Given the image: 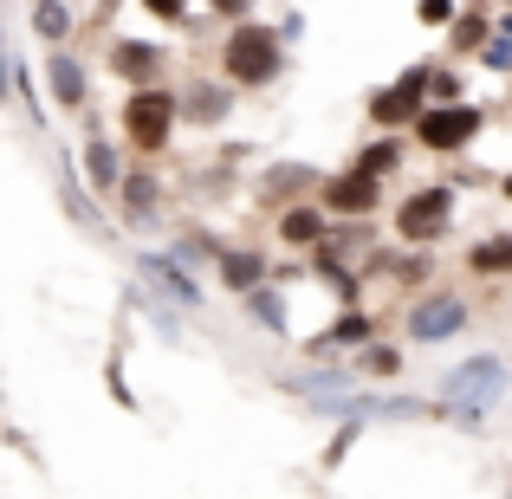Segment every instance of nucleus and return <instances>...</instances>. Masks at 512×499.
<instances>
[{"instance_id":"nucleus-28","label":"nucleus","mask_w":512,"mask_h":499,"mask_svg":"<svg viewBox=\"0 0 512 499\" xmlns=\"http://www.w3.org/2000/svg\"><path fill=\"white\" fill-rule=\"evenodd\" d=\"M208 7L221 13V20H234V26H240V20H253V0H208Z\"/></svg>"},{"instance_id":"nucleus-30","label":"nucleus","mask_w":512,"mask_h":499,"mask_svg":"<svg viewBox=\"0 0 512 499\" xmlns=\"http://www.w3.org/2000/svg\"><path fill=\"white\" fill-rule=\"evenodd\" d=\"M435 104H461V78L454 72H435Z\"/></svg>"},{"instance_id":"nucleus-21","label":"nucleus","mask_w":512,"mask_h":499,"mask_svg":"<svg viewBox=\"0 0 512 499\" xmlns=\"http://www.w3.org/2000/svg\"><path fill=\"white\" fill-rule=\"evenodd\" d=\"M33 33L46 39V46H65V33H72V7H65V0H33Z\"/></svg>"},{"instance_id":"nucleus-6","label":"nucleus","mask_w":512,"mask_h":499,"mask_svg":"<svg viewBox=\"0 0 512 499\" xmlns=\"http://www.w3.org/2000/svg\"><path fill=\"white\" fill-rule=\"evenodd\" d=\"M428 91H435V72H428V65H409L396 85H383L370 98V124L389 130V137H396V130H415L422 111H428Z\"/></svg>"},{"instance_id":"nucleus-31","label":"nucleus","mask_w":512,"mask_h":499,"mask_svg":"<svg viewBox=\"0 0 512 499\" xmlns=\"http://www.w3.org/2000/svg\"><path fill=\"white\" fill-rule=\"evenodd\" d=\"M500 195H506V201H512V169H506V175H500Z\"/></svg>"},{"instance_id":"nucleus-27","label":"nucleus","mask_w":512,"mask_h":499,"mask_svg":"<svg viewBox=\"0 0 512 499\" xmlns=\"http://www.w3.org/2000/svg\"><path fill=\"white\" fill-rule=\"evenodd\" d=\"M188 7H195V0H143V13H150V20H188Z\"/></svg>"},{"instance_id":"nucleus-23","label":"nucleus","mask_w":512,"mask_h":499,"mask_svg":"<svg viewBox=\"0 0 512 499\" xmlns=\"http://www.w3.org/2000/svg\"><path fill=\"white\" fill-rule=\"evenodd\" d=\"M350 370H357V376H383V383H389V376H402V350L396 344H363Z\"/></svg>"},{"instance_id":"nucleus-24","label":"nucleus","mask_w":512,"mask_h":499,"mask_svg":"<svg viewBox=\"0 0 512 499\" xmlns=\"http://www.w3.org/2000/svg\"><path fill=\"white\" fill-rule=\"evenodd\" d=\"M396 163H402V137H376L350 169H363V175H376V182H383V175H396Z\"/></svg>"},{"instance_id":"nucleus-29","label":"nucleus","mask_w":512,"mask_h":499,"mask_svg":"<svg viewBox=\"0 0 512 499\" xmlns=\"http://www.w3.org/2000/svg\"><path fill=\"white\" fill-rule=\"evenodd\" d=\"M422 20L428 26H454V0H422Z\"/></svg>"},{"instance_id":"nucleus-7","label":"nucleus","mask_w":512,"mask_h":499,"mask_svg":"<svg viewBox=\"0 0 512 499\" xmlns=\"http://www.w3.org/2000/svg\"><path fill=\"white\" fill-rule=\"evenodd\" d=\"M467 318H474V305L461 292H415V305L402 312V331L415 344H448V337L467 331Z\"/></svg>"},{"instance_id":"nucleus-20","label":"nucleus","mask_w":512,"mask_h":499,"mask_svg":"<svg viewBox=\"0 0 512 499\" xmlns=\"http://www.w3.org/2000/svg\"><path fill=\"white\" fill-rule=\"evenodd\" d=\"M487 39H493V26L480 20V13H454V26H448V52H454V59H467V52L480 59V52H487Z\"/></svg>"},{"instance_id":"nucleus-18","label":"nucleus","mask_w":512,"mask_h":499,"mask_svg":"<svg viewBox=\"0 0 512 499\" xmlns=\"http://www.w3.org/2000/svg\"><path fill=\"white\" fill-rule=\"evenodd\" d=\"M467 273H480V279H512V234H487L480 247H467Z\"/></svg>"},{"instance_id":"nucleus-25","label":"nucleus","mask_w":512,"mask_h":499,"mask_svg":"<svg viewBox=\"0 0 512 499\" xmlns=\"http://www.w3.org/2000/svg\"><path fill=\"white\" fill-rule=\"evenodd\" d=\"M175 253H182L188 266H221V253H227V247H221V240H214V234H188V240H182V247H175Z\"/></svg>"},{"instance_id":"nucleus-2","label":"nucleus","mask_w":512,"mask_h":499,"mask_svg":"<svg viewBox=\"0 0 512 499\" xmlns=\"http://www.w3.org/2000/svg\"><path fill=\"white\" fill-rule=\"evenodd\" d=\"M506 383H512V370H506L500 357H467V363H454V370H448L441 396H448V415L461 428H480V422H487V409L506 396Z\"/></svg>"},{"instance_id":"nucleus-32","label":"nucleus","mask_w":512,"mask_h":499,"mask_svg":"<svg viewBox=\"0 0 512 499\" xmlns=\"http://www.w3.org/2000/svg\"><path fill=\"white\" fill-rule=\"evenodd\" d=\"M506 499H512V487H506Z\"/></svg>"},{"instance_id":"nucleus-16","label":"nucleus","mask_w":512,"mask_h":499,"mask_svg":"<svg viewBox=\"0 0 512 499\" xmlns=\"http://www.w3.org/2000/svg\"><path fill=\"white\" fill-rule=\"evenodd\" d=\"M279 240L286 247H325V208H312V201L279 208Z\"/></svg>"},{"instance_id":"nucleus-19","label":"nucleus","mask_w":512,"mask_h":499,"mask_svg":"<svg viewBox=\"0 0 512 499\" xmlns=\"http://www.w3.org/2000/svg\"><path fill=\"white\" fill-rule=\"evenodd\" d=\"M305 188H312V169L305 163H279V169L260 175V201H273V208H286L292 195H305Z\"/></svg>"},{"instance_id":"nucleus-15","label":"nucleus","mask_w":512,"mask_h":499,"mask_svg":"<svg viewBox=\"0 0 512 499\" xmlns=\"http://www.w3.org/2000/svg\"><path fill=\"white\" fill-rule=\"evenodd\" d=\"M214 273H221V286H227V292H240V299H247V292H260V286H266V253H253V247H227Z\"/></svg>"},{"instance_id":"nucleus-10","label":"nucleus","mask_w":512,"mask_h":499,"mask_svg":"<svg viewBox=\"0 0 512 499\" xmlns=\"http://www.w3.org/2000/svg\"><path fill=\"white\" fill-rule=\"evenodd\" d=\"M318 195H325V208L344 214V221H370L376 201H383V182H376V175H363V169H344V175H331Z\"/></svg>"},{"instance_id":"nucleus-11","label":"nucleus","mask_w":512,"mask_h":499,"mask_svg":"<svg viewBox=\"0 0 512 499\" xmlns=\"http://www.w3.org/2000/svg\"><path fill=\"white\" fill-rule=\"evenodd\" d=\"M46 91L59 111H91V72L65 46H46Z\"/></svg>"},{"instance_id":"nucleus-22","label":"nucleus","mask_w":512,"mask_h":499,"mask_svg":"<svg viewBox=\"0 0 512 499\" xmlns=\"http://www.w3.org/2000/svg\"><path fill=\"white\" fill-rule=\"evenodd\" d=\"M240 305H247V318H253V325H266V331H279V337H286L292 325H286V299H279V292L273 286H260V292H247V299H240Z\"/></svg>"},{"instance_id":"nucleus-17","label":"nucleus","mask_w":512,"mask_h":499,"mask_svg":"<svg viewBox=\"0 0 512 499\" xmlns=\"http://www.w3.org/2000/svg\"><path fill=\"white\" fill-rule=\"evenodd\" d=\"M376 344V312H338V325L318 337V350H363Z\"/></svg>"},{"instance_id":"nucleus-5","label":"nucleus","mask_w":512,"mask_h":499,"mask_svg":"<svg viewBox=\"0 0 512 499\" xmlns=\"http://www.w3.org/2000/svg\"><path fill=\"white\" fill-rule=\"evenodd\" d=\"M480 130H487V111H480V104H428L422 124H415V143H422L428 156H461V150H474Z\"/></svg>"},{"instance_id":"nucleus-26","label":"nucleus","mask_w":512,"mask_h":499,"mask_svg":"<svg viewBox=\"0 0 512 499\" xmlns=\"http://www.w3.org/2000/svg\"><path fill=\"white\" fill-rule=\"evenodd\" d=\"M480 65H487V72H512V33H493L487 52H480Z\"/></svg>"},{"instance_id":"nucleus-1","label":"nucleus","mask_w":512,"mask_h":499,"mask_svg":"<svg viewBox=\"0 0 512 499\" xmlns=\"http://www.w3.org/2000/svg\"><path fill=\"white\" fill-rule=\"evenodd\" d=\"M279 72H286V33H279V26H266V20L227 26V39H221V78L227 85L234 91H266Z\"/></svg>"},{"instance_id":"nucleus-13","label":"nucleus","mask_w":512,"mask_h":499,"mask_svg":"<svg viewBox=\"0 0 512 499\" xmlns=\"http://www.w3.org/2000/svg\"><path fill=\"white\" fill-rule=\"evenodd\" d=\"M234 85H227V78H195V85L182 91V124H195V130H214V124H227V117H234Z\"/></svg>"},{"instance_id":"nucleus-4","label":"nucleus","mask_w":512,"mask_h":499,"mask_svg":"<svg viewBox=\"0 0 512 499\" xmlns=\"http://www.w3.org/2000/svg\"><path fill=\"white\" fill-rule=\"evenodd\" d=\"M448 227H454V188L428 182L396 201V240H409V247H435V240H448Z\"/></svg>"},{"instance_id":"nucleus-3","label":"nucleus","mask_w":512,"mask_h":499,"mask_svg":"<svg viewBox=\"0 0 512 499\" xmlns=\"http://www.w3.org/2000/svg\"><path fill=\"white\" fill-rule=\"evenodd\" d=\"M175 124H182V91L143 85V91H130V98H124V143L137 156H163L169 137H175Z\"/></svg>"},{"instance_id":"nucleus-14","label":"nucleus","mask_w":512,"mask_h":499,"mask_svg":"<svg viewBox=\"0 0 512 499\" xmlns=\"http://www.w3.org/2000/svg\"><path fill=\"white\" fill-rule=\"evenodd\" d=\"M117 195H124V221H130V227H150L156 214H163V182H156L150 169H130Z\"/></svg>"},{"instance_id":"nucleus-9","label":"nucleus","mask_w":512,"mask_h":499,"mask_svg":"<svg viewBox=\"0 0 512 499\" xmlns=\"http://www.w3.org/2000/svg\"><path fill=\"white\" fill-rule=\"evenodd\" d=\"M163 59H169V52L156 46V39H117V46L104 52L111 78H124L130 91H143V85H163Z\"/></svg>"},{"instance_id":"nucleus-8","label":"nucleus","mask_w":512,"mask_h":499,"mask_svg":"<svg viewBox=\"0 0 512 499\" xmlns=\"http://www.w3.org/2000/svg\"><path fill=\"white\" fill-rule=\"evenodd\" d=\"M137 273H143V286H150L163 305H175V312H195L201 305V286L188 279L182 253H137Z\"/></svg>"},{"instance_id":"nucleus-12","label":"nucleus","mask_w":512,"mask_h":499,"mask_svg":"<svg viewBox=\"0 0 512 499\" xmlns=\"http://www.w3.org/2000/svg\"><path fill=\"white\" fill-rule=\"evenodd\" d=\"M78 169H85V188L98 201H111L117 188H124V150H117L104 130H91L85 137V150H78Z\"/></svg>"}]
</instances>
